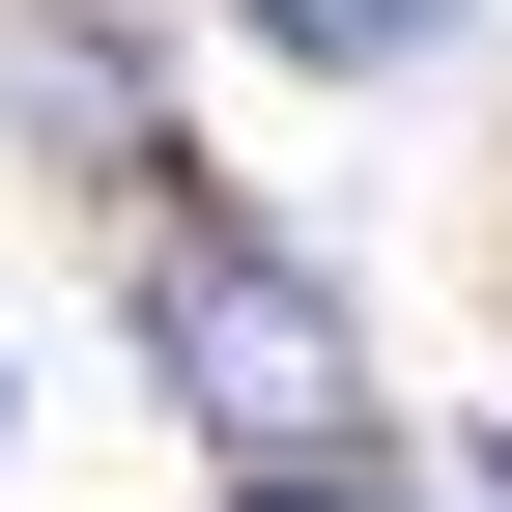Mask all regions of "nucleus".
Segmentation results:
<instances>
[{
    "label": "nucleus",
    "instance_id": "nucleus-1",
    "mask_svg": "<svg viewBox=\"0 0 512 512\" xmlns=\"http://www.w3.org/2000/svg\"><path fill=\"white\" fill-rule=\"evenodd\" d=\"M143 370L228 427L256 484L370 456V342H342V285H313L285 228H228V200H143Z\"/></svg>",
    "mask_w": 512,
    "mask_h": 512
},
{
    "label": "nucleus",
    "instance_id": "nucleus-2",
    "mask_svg": "<svg viewBox=\"0 0 512 512\" xmlns=\"http://www.w3.org/2000/svg\"><path fill=\"white\" fill-rule=\"evenodd\" d=\"M0 114H29L57 171H114V200H171V143H143V29H86V0H57V29L0 57Z\"/></svg>",
    "mask_w": 512,
    "mask_h": 512
},
{
    "label": "nucleus",
    "instance_id": "nucleus-3",
    "mask_svg": "<svg viewBox=\"0 0 512 512\" xmlns=\"http://www.w3.org/2000/svg\"><path fill=\"white\" fill-rule=\"evenodd\" d=\"M228 29H285L313 86H427V57H456V0H228Z\"/></svg>",
    "mask_w": 512,
    "mask_h": 512
},
{
    "label": "nucleus",
    "instance_id": "nucleus-4",
    "mask_svg": "<svg viewBox=\"0 0 512 512\" xmlns=\"http://www.w3.org/2000/svg\"><path fill=\"white\" fill-rule=\"evenodd\" d=\"M256 512H285V484H256Z\"/></svg>",
    "mask_w": 512,
    "mask_h": 512
}]
</instances>
